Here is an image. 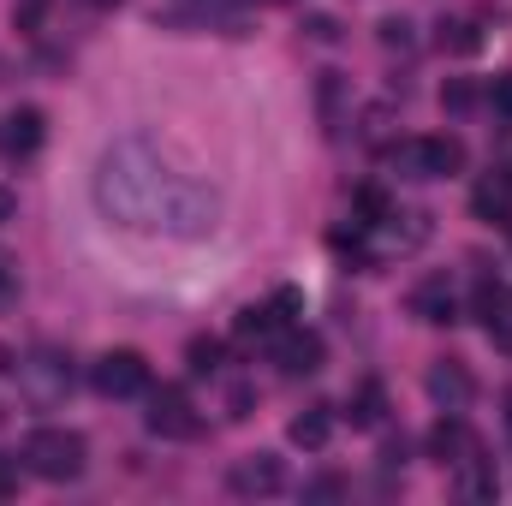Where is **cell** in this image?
<instances>
[{
    "mask_svg": "<svg viewBox=\"0 0 512 506\" xmlns=\"http://www.w3.org/2000/svg\"><path fill=\"white\" fill-rule=\"evenodd\" d=\"M90 203L108 227L143 239H209L221 227V191L179 167L155 137H120L102 149Z\"/></svg>",
    "mask_w": 512,
    "mask_h": 506,
    "instance_id": "obj_1",
    "label": "cell"
},
{
    "mask_svg": "<svg viewBox=\"0 0 512 506\" xmlns=\"http://www.w3.org/2000/svg\"><path fill=\"white\" fill-rule=\"evenodd\" d=\"M18 459H24V471H30V477H42V483H78V477L90 471V441H84L78 429L42 423V429H30V435H24Z\"/></svg>",
    "mask_w": 512,
    "mask_h": 506,
    "instance_id": "obj_2",
    "label": "cell"
},
{
    "mask_svg": "<svg viewBox=\"0 0 512 506\" xmlns=\"http://www.w3.org/2000/svg\"><path fill=\"white\" fill-rule=\"evenodd\" d=\"M12 381H18V399H24V405L54 411V405H66V393H72L78 370H72V358H66L60 346H36V352H24V358H18Z\"/></svg>",
    "mask_w": 512,
    "mask_h": 506,
    "instance_id": "obj_3",
    "label": "cell"
},
{
    "mask_svg": "<svg viewBox=\"0 0 512 506\" xmlns=\"http://www.w3.org/2000/svg\"><path fill=\"white\" fill-rule=\"evenodd\" d=\"M387 173L399 179H453L465 167V143L459 137H405L382 155Z\"/></svg>",
    "mask_w": 512,
    "mask_h": 506,
    "instance_id": "obj_4",
    "label": "cell"
},
{
    "mask_svg": "<svg viewBox=\"0 0 512 506\" xmlns=\"http://www.w3.org/2000/svg\"><path fill=\"white\" fill-rule=\"evenodd\" d=\"M143 429L155 441H197L203 435V417H197V399L179 387V381H161L143 393Z\"/></svg>",
    "mask_w": 512,
    "mask_h": 506,
    "instance_id": "obj_5",
    "label": "cell"
},
{
    "mask_svg": "<svg viewBox=\"0 0 512 506\" xmlns=\"http://www.w3.org/2000/svg\"><path fill=\"white\" fill-rule=\"evenodd\" d=\"M90 387L102 399H143L149 393V358L131 352V346H114V352H102L90 364Z\"/></svg>",
    "mask_w": 512,
    "mask_h": 506,
    "instance_id": "obj_6",
    "label": "cell"
},
{
    "mask_svg": "<svg viewBox=\"0 0 512 506\" xmlns=\"http://www.w3.org/2000/svg\"><path fill=\"white\" fill-rule=\"evenodd\" d=\"M298 310H304V298H298L292 286H280L268 304H245V310H239L233 334H239V346H274V340H280V328H292V322H298Z\"/></svg>",
    "mask_w": 512,
    "mask_h": 506,
    "instance_id": "obj_7",
    "label": "cell"
},
{
    "mask_svg": "<svg viewBox=\"0 0 512 506\" xmlns=\"http://www.w3.org/2000/svg\"><path fill=\"white\" fill-rule=\"evenodd\" d=\"M268 352H274L280 376H292V381H298V376H316V370H322V358H328L322 334H316V328H298V322H292V328H280V340H274Z\"/></svg>",
    "mask_w": 512,
    "mask_h": 506,
    "instance_id": "obj_8",
    "label": "cell"
},
{
    "mask_svg": "<svg viewBox=\"0 0 512 506\" xmlns=\"http://www.w3.org/2000/svg\"><path fill=\"white\" fill-rule=\"evenodd\" d=\"M227 489H233V495H245V501H268V495H280V489H286V465H280L274 453H245V459H233Z\"/></svg>",
    "mask_w": 512,
    "mask_h": 506,
    "instance_id": "obj_9",
    "label": "cell"
},
{
    "mask_svg": "<svg viewBox=\"0 0 512 506\" xmlns=\"http://www.w3.org/2000/svg\"><path fill=\"white\" fill-rule=\"evenodd\" d=\"M429 399H435V411H471V399H477V376L459 364V358H441V364H429Z\"/></svg>",
    "mask_w": 512,
    "mask_h": 506,
    "instance_id": "obj_10",
    "label": "cell"
},
{
    "mask_svg": "<svg viewBox=\"0 0 512 506\" xmlns=\"http://www.w3.org/2000/svg\"><path fill=\"white\" fill-rule=\"evenodd\" d=\"M453 483H459V495L465 501H495L501 495V477H495V459H489V447L471 435V447L453 459Z\"/></svg>",
    "mask_w": 512,
    "mask_h": 506,
    "instance_id": "obj_11",
    "label": "cell"
},
{
    "mask_svg": "<svg viewBox=\"0 0 512 506\" xmlns=\"http://www.w3.org/2000/svg\"><path fill=\"white\" fill-rule=\"evenodd\" d=\"M411 316H417V322H429V328H447V322H459V286H453L447 274H429V280H417V286H411Z\"/></svg>",
    "mask_w": 512,
    "mask_h": 506,
    "instance_id": "obj_12",
    "label": "cell"
},
{
    "mask_svg": "<svg viewBox=\"0 0 512 506\" xmlns=\"http://www.w3.org/2000/svg\"><path fill=\"white\" fill-rule=\"evenodd\" d=\"M42 137H48V114H42L36 102H24V108L6 114V126H0V149H6L12 161H30V155L42 149Z\"/></svg>",
    "mask_w": 512,
    "mask_h": 506,
    "instance_id": "obj_13",
    "label": "cell"
},
{
    "mask_svg": "<svg viewBox=\"0 0 512 506\" xmlns=\"http://www.w3.org/2000/svg\"><path fill=\"white\" fill-rule=\"evenodd\" d=\"M423 447H429V459H441V465H453V459H459V453L471 447V429H465V411H441Z\"/></svg>",
    "mask_w": 512,
    "mask_h": 506,
    "instance_id": "obj_14",
    "label": "cell"
},
{
    "mask_svg": "<svg viewBox=\"0 0 512 506\" xmlns=\"http://www.w3.org/2000/svg\"><path fill=\"white\" fill-rule=\"evenodd\" d=\"M286 435H292V447L322 453V447L334 441V411H328V405H310V411H298V417L286 423Z\"/></svg>",
    "mask_w": 512,
    "mask_h": 506,
    "instance_id": "obj_15",
    "label": "cell"
},
{
    "mask_svg": "<svg viewBox=\"0 0 512 506\" xmlns=\"http://www.w3.org/2000/svg\"><path fill=\"white\" fill-rule=\"evenodd\" d=\"M346 417H352V429H387V387L382 381H358L352 399H346Z\"/></svg>",
    "mask_w": 512,
    "mask_h": 506,
    "instance_id": "obj_16",
    "label": "cell"
},
{
    "mask_svg": "<svg viewBox=\"0 0 512 506\" xmlns=\"http://www.w3.org/2000/svg\"><path fill=\"white\" fill-rule=\"evenodd\" d=\"M471 209H477L483 221H501V227H507L512 221V179L507 173H489V179L471 191Z\"/></svg>",
    "mask_w": 512,
    "mask_h": 506,
    "instance_id": "obj_17",
    "label": "cell"
},
{
    "mask_svg": "<svg viewBox=\"0 0 512 506\" xmlns=\"http://www.w3.org/2000/svg\"><path fill=\"white\" fill-rule=\"evenodd\" d=\"M435 42H441V54H477L483 48V30L471 18H441L435 24Z\"/></svg>",
    "mask_w": 512,
    "mask_h": 506,
    "instance_id": "obj_18",
    "label": "cell"
},
{
    "mask_svg": "<svg viewBox=\"0 0 512 506\" xmlns=\"http://www.w3.org/2000/svg\"><path fill=\"white\" fill-rule=\"evenodd\" d=\"M185 358H191V376H221V340L197 334V340L185 346Z\"/></svg>",
    "mask_w": 512,
    "mask_h": 506,
    "instance_id": "obj_19",
    "label": "cell"
},
{
    "mask_svg": "<svg viewBox=\"0 0 512 506\" xmlns=\"http://www.w3.org/2000/svg\"><path fill=\"white\" fill-rule=\"evenodd\" d=\"M382 48H387V54H417L411 18H382Z\"/></svg>",
    "mask_w": 512,
    "mask_h": 506,
    "instance_id": "obj_20",
    "label": "cell"
},
{
    "mask_svg": "<svg viewBox=\"0 0 512 506\" xmlns=\"http://www.w3.org/2000/svg\"><path fill=\"white\" fill-rule=\"evenodd\" d=\"M441 108H447V114H471V108H477V90H471L465 78H447V90H441Z\"/></svg>",
    "mask_w": 512,
    "mask_h": 506,
    "instance_id": "obj_21",
    "label": "cell"
},
{
    "mask_svg": "<svg viewBox=\"0 0 512 506\" xmlns=\"http://www.w3.org/2000/svg\"><path fill=\"white\" fill-rule=\"evenodd\" d=\"M18 483H24V459L18 453H0V501H12Z\"/></svg>",
    "mask_w": 512,
    "mask_h": 506,
    "instance_id": "obj_22",
    "label": "cell"
},
{
    "mask_svg": "<svg viewBox=\"0 0 512 506\" xmlns=\"http://www.w3.org/2000/svg\"><path fill=\"white\" fill-rule=\"evenodd\" d=\"M340 495H352V483H340V477H316V483H304V501H340Z\"/></svg>",
    "mask_w": 512,
    "mask_h": 506,
    "instance_id": "obj_23",
    "label": "cell"
},
{
    "mask_svg": "<svg viewBox=\"0 0 512 506\" xmlns=\"http://www.w3.org/2000/svg\"><path fill=\"white\" fill-rule=\"evenodd\" d=\"M18 286H24V280H18V256L0 251V310H6L12 298H18Z\"/></svg>",
    "mask_w": 512,
    "mask_h": 506,
    "instance_id": "obj_24",
    "label": "cell"
},
{
    "mask_svg": "<svg viewBox=\"0 0 512 506\" xmlns=\"http://www.w3.org/2000/svg\"><path fill=\"white\" fill-rule=\"evenodd\" d=\"M489 340H495L501 352H512V292H507V304L495 310V322H489Z\"/></svg>",
    "mask_w": 512,
    "mask_h": 506,
    "instance_id": "obj_25",
    "label": "cell"
},
{
    "mask_svg": "<svg viewBox=\"0 0 512 506\" xmlns=\"http://www.w3.org/2000/svg\"><path fill=\"white\" fill-rule=\"evenodd\" d=\"M405 459H411V441H405V435H387L382 441V471H405Z\"/></svg>",
    "mask_w": 512,
    "mask_h": 506,
    "instance_id": "obj_26",
    "label": "cell"
},
{
    "mask_svg": "<svg viewBox=\"0 0 512 506\" xmlns=\"http://www.w3.org/2000/svg\"><path fill=\"white\" fill-rule=\"evenodd\" d=\"M489 108H495L501 120H512V72H501V78L489 84Z\"/></svg>",
    "mask_w": 512,
    "mask_h": 506,
    "instance_id": "obj_27",
    "label": "cell"
},
{
    "mask_svg": "<svg viewBox=\"0 0 512 506\" xmlns=\"http://www.w3.org/2000/svg\"><path fill=\"white\" fill-rule=\"evenodd\" d=\"M310 36H316V42H334L340 30H334V18H310Z\"/></svg>",
    "mask_w": 512,
    "mask_h": 506,
    "instance_id": "obj_28",
    "label": "cell"
},
{
    "mask_svg": "<svg viewBox=\"0 0 512 506\" xmlns=\"http://www.w3.org/2000/svg\"><path fill=\"white\" fill-rule=\"evenodd\" d=\"M42 6H48V0H18V18H24V24H36V12H42Z\"/></svg>",
    "mask_w": 512,
    "mask_h": 506,
    "instance_id": "obj_29",
    "label": "cell"
},
{
    "mask_svg": "<svg viewBox=\"0 0 512 506\" xmlns=\"http://www.w3.org/2000/svg\"><path fill=\"white\" fill-rule=\"evenodd\" d=\"M12 370H18V358H12V352L0 346V376H12Z\"/></svg>",
    "mask_w": 512,
    "mask_h": 506,
    "instance_id": "obj_30",
    "label": "cell"
},
{
    "mask_svg": "<svg viewBox=\"0 0 512 506\" xmlns=\"http://www.w3.org/2000/svg\"><path fill=\"white\" fill-rule=\"evenodd\" d=\"M12 221V191H0V227Z\"/></svg>",
    "mask_w": 512,
    "mask_h": 506,
    "instance_id": "obj_31",
    "label": "cell"
},
{
    "mask_svg": "<svg viewBox=\"0 0 512 506\" xmlns=\"http://www.w3.org/2000/svg\"><path fill=\"white\" fill-rule=\"evenodd\" d=\"M507 441H512V387H507Z\"/></svg>",
    "mask_w": 512,
    "mask_h": 506,
    "instance_id": "obj_32",
    "label": "cell"
},
{
    "mask_svg": "<svg viewBox=\"0 0 512 506\" xmlns=\"http://www.w3.org/2000/svg\"><path fill=\"white\" fill-rule=\"evenodd\" d=\"M256 6H292V0H256Z\"/></svg>",
    "mask_w": 512,
    "mask_h": 506,
    "instance_id": "obj_33",
    "label": "cell"
},
{
    "mask_svg": "<svg viewBox=\"0 0 512 506\" xmlns=\"http://www.w3.org/2000/svg\"><path fill=\"white\" fill-rule=\"evenodd\" d=\"M507 179H512V167H507Z\"/></svg>",
    "mask_w": 512,
    "mask_h": 506,
    "instance_id": "obj_34",
    "label": "cell"
}]
</instances>
